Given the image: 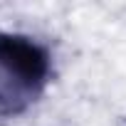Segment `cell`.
I'll use <instances>...</instances> for the list:
<instances>
[{
	"label": "cell",
	"mask_w": 126,
	"mask_h": 126,
	"mask_svg": "<svg viewBox=\"0 0 126 126\" xmlns=\"http://www.w3.org/2000/svg\"><path fill=\"white\" fill-rule=\"evenodd\" d=\"M52 62L27 35L0 32V119L22 114L47 87Z\"/></svg>",
	"instance_id": "cell-1"
}]
</instances>
